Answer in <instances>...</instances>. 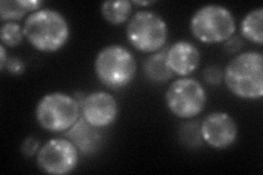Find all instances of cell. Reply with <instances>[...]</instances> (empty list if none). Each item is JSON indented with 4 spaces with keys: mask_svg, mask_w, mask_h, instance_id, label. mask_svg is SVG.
Here are the masks:
<instances>
[{
    "mask_svg": "<svg viewBox=\"0 0 263 175\" xmlns=\"http://www.w3.org/2000/svg\"><path fill=\"white\" fill-rule=\"evenodd\" d=\"M167 62L172 72L186 77L199 68L201 54L191 42L178 41L167 48Z\"/></svg>",
    "mask_w": 263,
    "mask_h": 175,
    "instance_id": "8fae6325",
    "label": "cell"
},
{
    "mask_svg": "<svg viewBox=\"0 0 263 175\" xmlns=\"http://www.w3.org/2000/svg\"><path fill=\"white\" fill-rule=\"evenodd\" d=\"M208 102L206 91L202 83L193 78H179L169 86L166 104L179 119H193L201 114Z\"/></svg>",
    "mask_w": 263,
    "mask_h": 175,
    "instance_id": "52a82bcc",
    "label": "cell"
},
{
    "mask_svg": "<svg viewBox=\"0 0 263 175\" xmlns=\"http://www.w3.org/2000/svg\"><path fill=\"white\" fill-rule=\"evenodd\" d=\"M223 81L235 96L258 100L263 96V56L259 52H245L235 56L226 66Z\"/></svg>",
    "mask_w": 263,
    "mask_h": 175,
    "instance_id": "7a4b0ae2",
    "label": "cell"
},
{
    "mask_svg": "<svg viewBox=\"0 0 263 175\" xmlns=\"http://www.w3.org/2000/svg\"><path fill=\"white\" fill-rule=\"evenodd\" d=\"M126 36L129 44L139 52L161 51L168 38V26L163 18L154 11L141 10L128 21Z\"/></svg>",
    "mask_w": 263,
    "mask_h": 175,
    "instance_id": "8992f818",
    "label": "cell"
},
{
    "mask_svg": "<svg viewBox=\"0 0 263 175\" xmlns=\"http://www.w3.org/2000/svg\"><path fill=\"white\" fill-rule=\"evenodd\" d=\"M8 57L7 56V51H6V46L4 44L0 45V70L4 71L6 68V64L8 62Z\"/></svg>",
    "mask_w": 263,
    "mask_h": 175,
    "instance_id": "603a6c76",
    "label": "cell"
},
{
    "mask_svg": "<svg viewBox=\"0 0 263 175\" xmlns=\"http://www.w3.org/2000/svg\"><path fill=\"white\" fill-rule=\"evenodd\" d=\"M81 116L77 100L63 92L43 95L35 108V118L40 126L52 132L68 130Z\"/></svg>",
    "mask_w": 263,
    "mask_h": 175,
    "instance_id": "5b68a950",
    "label": "cell"
},
{
    "mask_svg": "<svg viewBox=\"0 0 263 175\" xmlns=\"http://www.w3.org/2000/svg\"><path fill=\"white\" fill-rule=\"evenodd\" d=\"M224 48L225 51L229 54H235L240 51L242 47V41L238 36H232L229 37L226 42H224Z\"/></svg>",
    "mask_w": 263,
    "mask_h": 175,
    "instance_id": "7402d4cb",
    "label": "cell"
},
{
    "mask_svg": "<svg viewBox=\"0 0 263 175\" xmlns=\"http://www.w3.org/2000/svg\"><path fill=\"white\" fill-rule=\"evenodd\" d=\"M24 37L23 28L15 22H6L0 29V40L2 44L8 47H15L21 44Z\"/></svg>",
    "mask_w": 263,
    "mask_h": 175,
    "instance_id": "ac0fdd59",
    "label": "cell"
},
{
    "mask_svg": "<svg viewBox=\"0 0 263 175\" xmlns=\"http://www.w3.org/2000/svg\"><path fill=\"white\" fill-rule=\"evenodd\" d=\"M23 33L24 37L37 51L54 53L67 43L69 24L61 12L43 8L28 15Z\"/></svg>",
    "mask_w": 263,
    "mask_h": 175,
    "instance_id": "6da1fadb",
    "label": "cell"
},
{
    "mask_svg": "<svg viewBox=\"0 0 263 175\" xmlns=\"http://www.w3.org/2000/svg\"><path fill=\"white\" fill-rule=\"evenodd\" d=\"M203 77L209 85L211 86H218L219 83L223 81L224 77V72L221 71L220 68H218L217 66H210V67L205 68Z\"/></svg>",
    "mask_w": 263,
    "mask_h": 175,
    "instance_id": "ffe728a7",
    "label": "cell"
},
{
    "mask_svg": "<svg viewBox=\"0 0 263 175\" xmlns=\"http://www.w3.org/2000/svg\"><path fill=\"white\" fill-rule=\"evenodd\" d=\"M137 69L134 55L122 45L103 47L95 60L96 76L102 85L111 90H119L133 81Z\"/></svg>",
    "mask_w": 263,
    "mask_h": 175,
    "instance_id": "3957f363",
    "label": "cell"
},
{
    "mask_svg": "<svg viewBox=\"0 0 263 175\" xmlns=\"http://www.w3.org/2000/svg\"><path fill=\"white\" fill-rule=\"evenodd\" d=\"M263 8H257L245 15L240 24V31L243 37L254 44L263 43Z\"/></svg>",
    "mask_w": 263,
    "mask_h": 175,
    "instance_id": "9a60e30c",
    "label": "cell"
},
{
    "mask_svg": "<svg viewBox=\"0 0 263 175\" xmlns=\"http://www.w3.org/2000/svg\"><path fill=\"white\" fill-rule=\"evenodd\" d=\"M42 5L40 0H3L0 2V19L3 22L20 20L29 12L41 9Z\"/></svg>",
    "mask_w": 263,
    "mask_h": 175,
    "instance_id": "5bb4252c",
    "label": "cell"
},
{
    "mask_svg": "<svg viewBox=\"0 0 263 175\" xmlns=\"http://www.w3.org/2000/svg\"><path fill=\"white\" fill-rule=\"evenodd\" d=\"M79 162V151L67 138H52L41 146L36 153L39 169L47 174L71 173Z\"/></svg>",
    "mask_w": 263,
    "mask_h": 175,
    "instance_id": "ba28073f",
    "label": "cell"
},
{
    "mask_svg": "<svg viewBox=\"0 0 263 175\" xmlns=\"http://www.w3.org/2000/svg\"><path fill=\"white\" fill-rule=\"evenodd\" d=\"M204 143L214 149L224 150L233 146L238 136V126L228 113L213 112L201 124Z\"/></svg>",
    "mask_w": 263,
    "mask_h": 175,
    "instance_id": "30bf717a",
    "label": "cell"
},
{
    "mask_svg": "<svg viewBox=\"0 0 263 175\" xmlns=\"http://www.w3.org/2000/svg\"><path fill=\"white\" fill-rule=\"evenodd\" d=\"M190 29L196 40L205 44L224 43L236 32L235 16L228 8L210 4L202 6L192 15Z\"/></svg>",
    "mask_w": 263,
    "mask_h": 175,
    "instance_id": "277c9868",
    "label": "cell"
},
{
    "mask_svg": "<svg viewBox=\"0 0 263 175\" xmlns=\"http://www.w3.org/2000/svg\"><path fill=\"white\" fill-rule=\"evenodd\" d=\"M81 116L96 128L109 127L117 121L119 104L117 99L105 91H97L86 95L80 105Z\"/></svg>",
    "mask_w": 263,
    "mask_h": 175,
    "instance_id": "9c48e42d",
    "label": "cell"
},
{
    "mask_svg": "<svg viewBox=\"0 0 263 175\" xmlns=\"http://www.w3.org/2000/svg\"><path fill=\"white\" fill-rule=\"evenodd\" d=\"M65 135L82 154L95 153L101 146L102 137L99 128L91 126L82 116L68 130H66Z\"/></svg>",
    "mask_w": 263,
    "mask_h": 175,
    "instance_id": "7c38bea8",
    "label": "cell"
},
{
    "mask_svg": "<svg viewBox=\"0 0 263 175\" xmlns=\"http://www.w3.org/2000/svg\"><path fill=\"white\" fill-rule=\"evenodd\" d=\"M40 148V140L33 136H29L23 140L21 145V153L26 158H32L39 152Z\"/></svg>",
    "mask_w": 263,
    "mask_h": 175,
    "instance_id": "d6986e66",
    "label": "cell"
},
{
    "mask_svg": "<svg viewBox=\"0 0 263 175\" xmlns=\"http://www.w3.org/2000/svg\"><path fill=\"white\" fill-rule=\"evenodd\" d=\"M145 76L151 81L163 83L174 77V72L167 62V49H161L151 55L144 63Z\"/></svg>",
    "mask_w": 263,
    "mask_h": 175,
    "instance_id": "4fadbf2b",
    "label": "cell"
},
{
    "mask_svg": "<svg viewBox=\"0 0 263 175\" xmlns=\"http://www.w3.org/2000/svg\"><path fill=\"white\" fill-rule=\"evenodd\" d=\"M132 5H136V6H141V7H144V6H151L153 4H155V2H151V0H147V2H143V0H141V2H138V0H133V2H130Z\"/></svg>",
    "mask_w": 263,
    "mask_h": 175,
    "instance_id": "cb8c5ba5",
    "label": "cell"
},
{
    "mask_svg": "<svg viewBox=\"0 0 263 175\" xmlns=\"http://www.w3.org/2000/svg\"><path fill=\"white\" fill-rule=\"evenodd\" d=\"M179 137L187 147H199L203 143L201 125L197 122H186L181 125L179 129Z\"/></svg>",
    "mask_w": 263,
    "mask_h": 175,
    "instance_id": "e0dca14e",
    "label": "cell"
},
{
    "mask_svg": "<svg viewBox=\"0 0 263 175\" xmlns=\"http://www.w3.org/2000/svg\"><path fill=\"white\" fill-rule=\"evenodd\" d=\"M133 5L128 0H110L101 5L103 18L111 24H122L129 19Z\"/></svg>",
    "mask_w": 263,
    "mask_h": 175,
    "instance_id": "2e32d148",
    "label": "cell"
},
{
    "mask_svg": "<svg viewBox=\"0 0 263 175\" xmlns=\"http://www.w3.org/2000/svg\"><path fill=\"white\" fill-rule=\"evenodd\" d=\"M24 68H26L24 67V63L20 60V58L9 57L8 58L5 69H8V71L13 74H20L24 71Z\"/></svg>",
    "mask_w": 263,
    "mask_h": 175,
    "instance_id": "44dd1931",
    "label": "cell"
}]
</instances>
